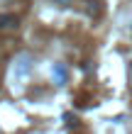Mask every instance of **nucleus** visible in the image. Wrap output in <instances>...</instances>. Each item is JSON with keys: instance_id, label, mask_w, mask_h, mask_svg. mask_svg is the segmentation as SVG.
<instances>
[{"instance_id": "3", "label": "nucleus", "mask_w": 132, "mask_h": 134, "mask_svg": "<svg viewBox=\"0 0 132 134\" xmlns=\"http://www.w3.org/2000/svg\"><path fill=\"white\" fill-rule=\"evenodd\" d=\"M56 3H59V5H66V3H71V0H56Z\"/></svg>"}, {"instance_id": "2", "label": "nucleus", "mask_w": 132, "mask_h": 134, "mask_svg": "<svg viewBox=\"0 0 132 134\" xmlns=\"http://www.w3.org/2000/svg\"><path fill=\"white\" fill-rule=\"evenodd\" d=\"M7 27H17L15 15H0V29H7Z\"/></svg>"}, {"instance_id": "1", "label": "nucleus", "mask_w": 132, "mask_h": 134, "mask_svg": "<svg viewBox=\"0 0 132 134\" xmlns=\"http://www.w3.org/2000/svg\"><path fill=\"white\" fill-rule=\"evenodd\" d=\"M51 76H54V81H56L59 85H64L66 83V68H64V64H54Z\"/></svg>"}]
</instances>
